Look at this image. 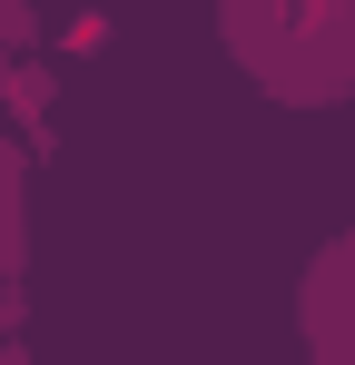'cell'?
<instances>
[{"label":"cell","instance_id":"obj_1","mask_svg":"<svg viewBox=\"0 0 355 365\" xmlns=\"http://www.w3.org/2000/svg\"><path fill=\"white\" fill-rule=\"evenodd\" d=\"M217 50L277 109L355 99V0H217Z\"/></svg>","mask_w":355,"mask_h":365},{"label":"cell","instance_id":"obj_4","mask_svg":"<svg viewBox=\"0 0 355 365\" xmlns=\"http://www.w3.org/2000/svg\"><path fill=\"white\" fill-rule=\"evenodd\" d=\"M30 267V158L20 138H0V287H20Z\"/></svg>","mask_w":355,"mask_h":365},{"label":"cell","instance_id":"obj_5","mask_svg":"<svg viewBox=\"0 0 355 365\" xmlns=\"http://www.w3.org/2000/svg\"><path fill=\"white\" fill-rule=\"evenodd\" d=\"M20 316H30V297H20V287H0V336H20Z\"/></svg>","mask_w":355,"mask_h":365},{"label":"cell","instance_id":"obj_2","mask_svg":"<svg viewBox=\"0 0 355 365\" xmlns=\"http://www.w3.org/2000/svg\"><path fill=\"white\" fill-rule=\"evenodd\" d=\"M296 346L306 365H355V227H336L296 267Z\"/></svg>","mask_w":355,"mask_h":365},{"label":"cell","instance_id":"obj_3","mask_svg":"<svg viewBox=\"0 0 355 365\" xmlns=\"http://www.w3.org/2000/svg\"><path fill=\"white\" fill-rule=\"evenodd\" d=\"M0 109L20 119V158H50V109H59V79L40 60H0Z\"/></svg>","mask_w":355,"mask_h":365},{"label":"cell","instance_id":"obj_6","mask_svg":"<svg viewBox=\"0 0 355 365\" xmlns=\"http://www.w3.org/2000/svg\"><path fill=\"white\" fill-rule=\"evenodd\" d=\"M0 365H30V356H20V336H0Z\"/></svg>","mask_w":355,"mask_h":365}]
</instances>
